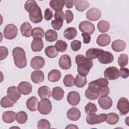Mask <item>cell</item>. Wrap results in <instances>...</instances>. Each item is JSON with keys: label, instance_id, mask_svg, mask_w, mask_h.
Listing matches in <instances>:
<instances>
[{"label": "cell", "instance_id": "obj_50", "mask_svg": "<svg viewBox=\"0 0 129 129\" xmlns=\"http://www.w3.org/2000/svg\"><path fill=\"white\" fill-rule=\"evenodd\" d=\"M8 49L7 47L5 46H1L0 47V57H1V60H2L4 59H5L8 55Z\"/></svg>", "mask_w": 129, "mask_h": 129}, {"label": "cell", "instance_id": "obj_27", "mask_svg": "<svg viewBox=\"0 0 129 129\" xmlns=\"http://www.w3.org/2000/svg\"><path fill=\"white\" fill-rule=\"evenodd\" d=\"M2 119L6 123H12L16 119V113L13 111H5L2 115Z\"/></svg>", "mask_w": 129, "mask_h": 129}, {"label": "cell", "instance_id": "obj_3", "mask_svg": "<svg viewBox=\"0 0 129 129\" xmlns=\"http://www.w3.org/2000/svg\"><path fill=\"white\" fill-rule=\"evenodd\" d=\"M77 65V71L80 76L86 77L93 65L92 59L85 57L82 54H78L75 57Z\"/></svg>", "mask_w": 129, "mask_h": 129}, {"label": "cell", "instance_id": "obj_40", "mask_svg": "<svg viewBox=\"0 0 129 129\" xmlns=\"http://www.w3.org/2000/svg\"><path fill=\"white\" fill-rule=\"evenodd\" d=\"M28 118V116L27 113L24 111H21L17 113L16 114V121L20 123V124H24L25 123Z\"/></svg>", "mask_w": 129, "mask_h": 129}, {"label": "cell", "instance_id": "obj_37", "mask_svg": "<svg viewBox=\"0 0 129 129\" xmlns=\"http://www.w3.org/2000/svg\"><path fill=\"white\" fill-rule=\"evenodd\" d=\"M87 79L86 77L77 75L75 79V85L78 88H82L87 84Z\"/></svg>", "mask_w": 129, "mask_h": 129}, {"label": "cell", "instance_id": "obj_10", "mask_svg": "<svg viewBox=\"0 0 129 129\" xmlns=\"http://www.w3.org/2000/svg\"><path fill=\"white\" fill-rule=\"evenodd\" d=\"M79 30L83 33H87L92 34L94 33L95 30L94 25L87 21L81 22L79 25Z\"/></svg>", "mask_w": 129, "mask_h": 129}, {"label": "cell", "instance_id": "obj_14", "mask_svg": "<svg viewBox=\"0 0 129 129\" xmlns=\"http://www.w3.org/2000/svg\"><path fill=\"white\" fill-rule=\"evenodd\" d=\"M67 101L72 106H76L79 104L80 101V96L76 91H71L67 95Z\"/></svg>", "mask_w": 129, "mask_h": 129}, {"label": "cell", "instance_id": "obj_22", "mask_svg": "<svg viewBox=\"0 0 129 129\" xmlns=\"http://www.w3.org/2000/svg\"><path fill=\"white\" fill-rule=\"evenodd\" d=\"M32 28L29 23L24 22L20 27V31L22 35L26 37H30L32 36Z\"/></svg>", "mask_w": 129, "mask_h": 129}, {"label": "cell", "instance_id": "obj_7", "mask_svg": "<svg viewBox=\"0 0 129 129\" xmlns=\"http://www.w3.org/2000/svg\"><path fill=\"white\" fill-rule=\"evenodd\" d=\"M18 34V29L17 27L12 24L6 26L4 30V37L9 40L14 39Z\"/></svg>", "mask_w": 129, "mask_h": 129}, {"label": "cell", "instance_id": "obj_31", "mask_svg": "<svg viewBox=\"0 0 129 129\" xmlns=\"http://www.w3.org/2000/svg\"><path fill=\"white\" fill-rule=\"evenodd\" d=\"M52 96L54 99L57 101L61 100L64 96V91L60 87H55L53 88Z\"/></svg>", "mask_w": 129, "mask_h": 129}, {"label": "cell", "instance_id": "obj_12", "mask_svg": "<svg viewBox=\"0 0 129 129\" xmlns=\"http://www.w3.org/2000/svg\"><path fill=\"white\" fill-rule=\"evenodd\" d=\"M98 59L101 64H108L113 61L114 56L111 52L103 50L98 57Z\"/></svg>", "mask_w": 129, "mask_h": 129}, {"label": "cell", "instance_id": "obj_5", "mask_svg": "<svg viewBox=\"0 0 129 129\" xmlns=\"http://www.w3.org/2000/svg\"><path fill=\"white\" fill-rule=\"evenodd\" d=\"M107 119V114L102 113L99 115L95 113L89 114L86 117L87 122L90 125L98 124L104 122Z\"/></svg>", "mask_w": 129, "mask_h": 129}, {"label": "cell", "instance_id": "obj_41", "mask_svg": "<svg viewBox=\"0 0 129 129\" xmlns=\"http://www.w3.org/2000/svg\"><path fill=\"white\" fill-rule=\"evenodd\" d=\"M44 35V32L43 30L40 27H35L34 28L32 32V36L33 39L39 38L42 39Z\"/></svg>", "mask_w": 129, "mask_h": 129}, {"label": "cell", "instance_id": "obj_4", "mask_svg": "<svg viewBox=\"0 0 129 129\" xmlns=\"http://www.w3.org/2000/svg\"><path fill=\"white\" fill-rule=\"evenodd\" d=\"M15 64L20 69L25 68L27 65V59L24 50L20 47L14 48L12 51Z\"/></svg>", "mask_w": 129, "mask_h": 129}, {"label": "cell", "instance_id": "obj_54", "mask_svg": "<svg viewBox=\"0 0 129 129\" xmlns=\"http://www.w3.org/2000/svg\"><path fill=\"white\" fill-rule=\"evenodd\" d=\"M65 15L63 12L61 10V11H56L54 13V17L55 20H63L64 19Z\"/></svg>", "mask_w": 129, "mask_h": 129}, {"label": "cell", "instance_id": "obj_47", "mask_svg": "<svg viewBox=\"0 0 129 129\" xmlns=\"http://www.w3.org/2000/svg\"><path fill=\"white\" fill-rule=\"evenodd\" d=\"M37 128L38 129L50 128V123L48 120L46 119H41L39 120L37 123Z\"/></svg>", "mask_w": 129, "mask_h": 129}, {"label": "cell", "instance_id": "obj_13", "mask_svg": "<svg viewBox=\"0 0 129 129\" xmlns=\"http://www.w3.org/2000/svg\"><path fill=\"white\" fill-rule=\"evenodd\" d=\"M7 96L13 101L16 102L21 96V93L19 91L18 87L16 86H11L7 89Z\"/></svg>", "mask_w": 129, "mask_h": 129}, {"label": "cell", "instance_id": "obj_6", "mask_svg": "<svg viewBox=\"0 0 129 129\" xmlns=\"http://www.w3.org/2000/svg\"><path fill=\"white\" fill-rule=\"evenodd\" d=\"M52 109V104L48 99H43L38 103V110L39 112L43 115L49 114Z\"/></svg>", "mask_w": 129, "mask_h": 129}, {"label": "cell", "instance_id": "obj_43", "mask_svg": "<svg viewBox=\"0 0 129 129\" xmlns=\"http://www.w3.org/2000/svg\"><path fill=\"white\" fill-rule=\"evenodd\" d=\"M55 47L58 51L63 52L66 50L68 44L65 41L62 40H58L55 43Z\"/></svg>", "mask_w": 129, "mask_h": 129}, {"label": "cell", "instance_id": "obj_44", "mask_svg": "<svg viewBox=\"0 0 129 129\" xmlns=\"http://www.w3.org/2000/svg\"><path fill=\"white\" fill-rule=\"evenodd\" d=\"M85 111L87 114L95 113L97 111V108L95 104L90 102L85 106Z\"/></svg>", "mask_w": 129, "mask_h": 129}, {"label": "cell", "instance_id": "obj_15", "mask_svg": "<svg viewBox=\"0 0 129 129\" xmlns=\"http://www.w3.org/2000/svg\"><path fill=\"white\" fill-rule=\"evenodd\" d=\"M30 64L32 69L39 70L42 69L44 66L45 60L41 56H36L32 58Z\"/></svg>", "mask_w": 129, "mask_h": 129}, {"label": "cell", "instance_id": "obj_29", "mask_svg": "<svg viewBox=\"0 0 129 129\" xmlns=\"http://www.w3.org/2000/svg\"><path fill=\"white\" fill-rule=\"evenodd\" d=\"M32 50L34 52H39L43 48V43L42 39H33L31 45Z\"/></svg>", "mask_w": 129, "mask_h": 129}, {"label": "cell", "instance_id": "obj_39", "mask_svg": "<svg viewBox=\"0 0 129 129\" xmlns=\"http://www.w3.org/2000/svg\"><path fill=\"white\" fill-rule=\"evenodd\" d=\"M16 102L12 100L8 96L3 97L1 101V105L4 108H8L13 106Z\"/></svg>", "mask_w": 129, "mask_h": 129}, {"label": "cell", "instance_id": "obj_28", "mask_svg": "<svg viewBox=\"0 0 129 129\" xmlns=\"http://www.w3.org/2000/svg\"><path fill=\"white\" fill-rule=\"evenodd\" d=\"M74 5H75L76 9L79 12L84 11L90 6V4L89 2L86 0L74 1Z\"/></svg>", "mask_w": 129, "mask_h": 129}, {"label": "cell", "instance_id": "obj_32", "mask_svg": "<svg viewBox=\"0 0 129 129\" xmlns=\"http://www.w3.org/2000/svg\"><path fill=\"white\" fill-rule=\"evenodd\" d=\"M61 78V73L58 70H52L48 74V80L51 82H57Z\"/></svg>", "mask_w": 129, "mask_h": 129}, {"label": "cell", "instance_id": "obj_34", "mask_svg": "<svg viewBox=\"0 0 129 129\" xmlns=\"http://www.w3.org/2000/svg\"><path fill=\"white\" fill-rule=\"evenodd\" d=\"M45 38L46 41L50 42L55 41L57 39V33L54 30L49 29L45 32Z\"/></svg>", "mask_w": 129, "mask_h": 129}, {"label": "cell", "instance_id": "obj_9", "mask_svg": "<svg viewBox=\"0 0 129 129\" xmlns=\"http://www.w3.org/2000/svg\"><path fill=\"white\" fill-rule=\"evenodd\" d=\"M128 105V101L127 98L121 97L118 100L117 104V108L119 111L120 115H124L128 113L129 110Z\"/></svg>", "mask_w": 129, "mask_h": 129}, {"label": "cell", "instance_id": "obj_20", "mask_svg": "<svg viewBox=\"0 0 129 129\" xmlns=\"http://www.w3.org/2000/svg\"><path fill=\"white\" fill-rule=\"evenodd\" d=\"M31 79L33 83L40 84L44 80V73L41 71H34L31 74Z\"/></svg>", "mask_w": 129, "mask_h": 129}, {"label": "cell", "instance_id": "obj_30", "mask_svg": "<svg viewBox=\"0 0 129 129\" xmlns=\"http://www.w3.org/2000/svg\"><path fill=\"white\" fill-rule=\"evenodd\" d=\"M64 5L63 0H51L49 2L50 7L55 12L62 10Z\"/></svg>", "mask_w": 129, "mask_h": 129}, {"label": "cell", "instance_id": "obj_33", "mask_svg": "<svg viewBox=\"0 0 129 129\" xmlns=\"http://www.w3.org/2000/svg\"><path fill=\"white\" fill-rule=\"evenodd\" d=\"M77 31L74 27H69L67 28L64 32V37L68 40H72L74 39L77 35Z\"/></svg>", "mask_w": 129, "mask_h": 129}, {"label": "cell", "instance_id": "obj_18", "mask_svg": "<svg viewBox=\"0 0 129 129\" xmlns=\"http://www.w3.org/2000/svg\"><path fill=\"white\" fill-rule=\"evenodd\" d=\"M18 87L21 94L24 95L29 94L32 90V86L31 84L26 81L20 82L19 84Z\"/></svg>", "mask_w": 129, "mask_h": 129}, {"label": "cell", "instance_id": "obj_35", "mask_svg": "<svg viewBox=\"0 0 129 129\" xmlns=\"http://www.w3.org/2000/svg\"><path fill=\"white\" fill-rule=\"evenodd\" d=\"M45 53L49 58H54L58 55V51L55 46L50 45L45 49Z\"/></svg>", "mask_w": 129, "mask_h": 129}, {"label": "cell", "instance_id": "obj_45", "mask_svg": "<svg viewBox=\"0 0 129 129\" xmlns=\"http://www.w3.org/2000/svg\"><path fill=\"white\" fill-rule=\"evenodd\" d=\"M85 94L86 97L90 100H95L97 99L99 96L97 92L90 90L89 89L86 90Z\"/></svg>", "mask_w": 129, "mask_h": 129}, {"label": "cell", "instance_id": "obj_24", "mask_svg": "<svg viewBox=\"0 0 129 129\" xmlns=\"http://www.w3.org/2000/svg\"><path fill=\"white\" fill-rule=\"evenodd\" d=\"M126 46L125 42L122 40L117 39L113 41L111 44V48L115 52H120L123 51Z\"/></svg>", "mask_w": 129, "mask_h": 129}, {"label": "cell", "instance_id": "obj_53", "mask_svg": "<svg viewBox=\"0 0 129 129\" xmlns=\"http://www.w3.org/2000/svg\"><path fill=\"white\" fill-rule=\"evenodd\" d=\"M53 13L52 11L47 8L45 9V12H44V18L46 21H49L50 20L52 17H53Z\"/></svg>", "mask_w": 129, "mask_h": 129}, {"label": "cell", "instance_id": "obj_51", "mask_svg": "<svg viewBox=\"0 0 129 129\" xmlns=\"http://www.w3.org/2000/svg\"><path fill=\"white\" fill-rule=\"evenodd\" d=\"M64 19L66 20L67 23L69 24L71 23L74 19V15L72 11L70 10H66L65 12Z\"/></svg>", "mask_w": 129, "mask_h": 129}, {"label": "cell", "instance_id": "obj_8", "mask_svg": "<svg viewBox=\"0 0 129 129\" xmlns=\"http://www.w3.org/2000/svg\"><path fill=\"white\" fill-rule=\"evenodd\" d=\"M105 78L107 80H113L118 78L119 76V72L115 67H110L107 68L104 72Z\"/></svg>", "mask_w": 129, "mask_h": 129}, {"label": "cell", "instance_id": "obj_57", "mask_svg": "<svg viewBox=\"0 0 129 129\" xmlns=\"http://www.w3.org/2000/svg\"><path fill=\"white\" fill-rule=\"evenodd\" d=\"M72 127H73H73H74V128H78L77 126H75L74 124H70V125H68V126L66 127V128H72Z\"/></svg>", "mask_w": 129, "mask_h": 129}, {"label": "cell", "instance_id": "obj_2", "mask_svg": "<svg viewBox=\"0 0 129 129\" xmlns=\"http://www.w3.org/2000/svg\"><path fill=\"white\" fill-rule=\"evenodd\" d=\"M107 80L101 78L90 82L88 89L97 92L100 96H107L110 92Z\"/></svg>", "mask_w": 129, "mask_h": 129}, {"label": "cell", "instance_id": "obj_48", "mask_svg": "<svg viewBox=\"0 0 129 129\" xmlns=\"http://www.w3.org/2000/svg\"><path fill=\"white\" fill-rule=\"evenodd\" d=\"M63 20H52L51 24L52 28L54 30H59L63 25Z\"/></svg>", "mask_w": 129, "mask_h": 129}, {"label": "cell", "instance_id": "obj_11", "mask_svg": "<svg viewBox=\"0 0 129 129\" xmlns=\"http://www.w3.org/2000/svg\"><path fill=\"white\" fill-rule=\"evenodd\" d=\"M86 16L88 20L95 21L99 20L101 17V12L97 8H92L87 11Z\"/></svg>", "mask_w": 129, "mask_h": 129}, {"label": "cell", "instance_id": "obj_56", "mask_svg": "<svg viewBox=\"0 0 129 129\" xmlns=\"http://www.w3.org/2000/svg\"><path fill=\"white\" fill-rule=\"evenodd\" d=\"M64 5L67 8L71 9L73 7L74 5V1L73 0L64 1Z\"/></svg>", "mask_w": 129, "mask_h": 129}, {"label": "cell", "instance_id": "obj_38", "mask_svg": "<svg viewBox=\"0 0 129 129\" xmlns=\"http://www.w3.org/2000/svg\"><path fill=\"white\" fill-rule=\"evenodd\" d=\"M118 121L119 116L117 114L111 112L107 114V119L106 121L107 123L111 125H113L117 123Z\"/></svg>", "mask_w": 129, "mask_h": 129}, {"label": "cell", "instance_id": "obj_17", "mask_svg": "<svg viewBox=\"0 0 129 129\" xmlns=\"http://www.w3.org/2000/svg\"><path fill=\"white\" fill-rule=\"evenodd\" d=\"M98 103L101 108L107 110L112 106V101L111 98L108 96H100L98 99Z\"/></svg>", "mask_w": 129, "mask_h": 129}, {"label": "cell", "instance_id": "obj_19", "mask_svg": "<svg viewBox=\"0 0 129 129\" xmlns=\"http://www.w3.org/2000/svg\"><path fill=\"white\" fill-rule=\"evenodd\" d=\"M67 117L71 120L77 121L81 117L80 111L76 107H72L69 109L67 112Z\"/></svg>", "mask_w": 129, "mask_h": 129}, {"label": "cell", "instance_id": "obj_23", "mask_svg": "<svg viewBox=\"0 0 129 129\" xmlns=\"http://www.w3.org/2000/svg\"><path fill=\"white\" fill-rule=\"evenodd\" d=\"M111 41L110 36L107 34H102L98 36L96 40L97 44L100 46L108 45Z\"/></svg>", "mask_w": 129, "mask_h": 129}, {"label": "cell", "instance_id": "obj_36", "mask_svg": "<svg viewBox=\"0 0 129 129\" xmlns=\"http://www.w3.org/2000/svg\"><path fill=\"white\" fill-rule=\"evenodd\" d=\"M110 27L109 23L105 20H101L97 24V28L101 33H105L108 31Z\"/></svg>", "mask_w": 129, "mask_h": 129}, {"label": "cell", "instance_id": "obj_25", "mask_svg": "<svg viewBox=\"0 0 129 129\" xmlns=\"http://www.w3.org/2000/svg\"><path fill=\"white\" fill-rule=\"evenodd\" d=\"M38 93L40 98L42 99H49L51 96V91L50 88L46 86H42L39 88Z\"/></svg>", "mask_w": 129, "mask_h": 129}, {"label": "cell", "instance_id": "obj_46", "mask_svg": "<svg viewBox=\"0 0 129 129\" xmlns=\"http://www.w3.org/2000/svg\"><path fill=\"white\" fill-rule=\"evenodd\" d=\"M117 62L118 65L121 67L127 66L128 63V56L125 54H121L118 58Z\"/></svg>", "mask_w": 129, "mask_h": 129}, {"label": "cell", "instance_id": "obj_42", "mask_svg": "<svg viewBox=\"0 0 129 129\" xmlns=\"http://www.w3.org/2000/svg\"><path fill=\"white\" fill-rule=\"evenodd\" d=\"M63 82L66 87H71L74 85L75 79L72 75L68 74L64 76L63 80Z\"/></svg>", "mask_w": 129, "mask_h": 129}, {"label": "cell", "instance_id": "obj_52", "mask_svg": "<svg viewBox=\"0 0 129 129\" xmlns=\"http://www.w3.org/2000/svg\"><path fill=\"white\" fill-rule=\"evenodd\" d=\"M119 74L120 75L121 78L123 79H126L129 76V70L127 68L121 67L119 69Z\"/></svg>", "mask_w": 129, "mask_h": 129}, {"label": "cell", "instance_id": "obj_16", "mask_svg": "<svg viewBox=\"0 0 129 129\" xmlns=\"http://www.w3.org/2000/svg\"><path fill=\"white\" fill-rule=\"evenodd\" d=\"M58 63L60 68L64 70L70 69L72 66L71 57L67 54L62 55L59 59Z\"/></svg>", "mask_w": 129, "mask_h": 129}, {"label": "cell", "instance_id": "obj_55", "mask_svg": "<svg viewBox=\"0 0 129 129\" xmlns=\"http://www.w3.org/2000/svg\"><path fill=\"white\" fill-rule=\"evenodd\" d=\"M82 36L83 38V42L85 44H88L90 42L91 36L90 35L87 33H82Z\"/></svg>", "mask_w": 129, "mask_h": 129}, {"label": "cell", "instance_id": "obj_1", "mask_svg": "<svg viewBox=\"0 0 129 129\" xmlns=\"http://www.w3.org/2000/svg\"><path fill=\"white\" fill-rule=\"evenodd\" d=\"M24 8L29 13V18L31 22L34 23H39L42 21L43 17L41 10L35 1H27L24 5Z\"/></svg>", "mask_w": 129, "mask_h": 129}, {"label": "cell", "instance_id": "obj_21", "mask_svg": "<svg viewBox=\"0 0 129 129\" xmlns=\"http://www.w3.org/2000/svg\"><path fill=\"white\" fill-rule=\"evenodd\" d=\"M38 100L35 96L30 97L26 101V106L31 111H35L38 109Z\"/></svg>", "mask_w": 129, "mask_h": 129}, {"label": "cell", "instance_id": "obj_26", "mask_svg": "<svg viewBox=\"0 0 129 129\" xmlns=\"http://www.w3.org/2000/svg\"><path fill=\"white\" fill-rule=\"evenodd\" d=\"M103 51L102 49L96 48H91L88 49L86 52V57L92 59L98 58L101 53Z\"/></svg>", "mask_w": 129, "mask_h": 129}, {"label": "cell", "instance_id": "obj_49", "mask_svg": "<svg viewBox=\"0 0 129 129\" xmlns=\"http://www.w3.org/2000/svg\"><path fill=\"white\" fill-rule=\"evenodd\" d=\"M81 47V42L79 40H73L71 43V49L74 51H77L80 50Z\"/></svg>", "mask_w": 129, "mask_h": 129}]
</instances>
